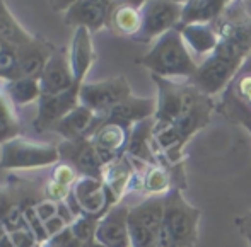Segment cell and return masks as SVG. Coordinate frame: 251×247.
<instances>
[{"label": "cell", "instance_id": "29", "mask_svg": "<svg viewBox=\"0 0 251 247\" xmlns=\"http://www.w3.org/2000/svg\"><path fill=\"white\" fill-rule=\"evenodd\" d=\"M227 89L243 104H246L251 109V56L245 62V65L239 68V72L236 73V77L227 86Z\"/></svg>", "mask_w": 251, "mask_h": 247}, {"label": "cell", "instance_id": "7", "mask_svg": "<svg viewBox=\"0 0 251 247\" xmlns=\"http://www.w3.org/2000/svg\"><path fill=\"white\" fill-rule=\"evenodd\" d=\"M130 96H132V89H130L128 80L123 75L100 80V82H86L79 90L80 104L102 118L116 104H120Z\"/></svg>", "mask_w": 251, "mask_h": 247}, {"label": "cell", "instance_id": "23", "mask_svg": "<svg viewBox=\"0 0 251 247\" xmlns=\"http://www.w3.org/2000/svg\"><path fill=\"white\" fill-rule=\"evenodd\" d=\"M128 218L157 235L164 224V196H151L132 206Z\"/></svg>", "mask_w": 251, "mask_h": 247}, {"label": "cell", "instance_id": "25", "mask_svg": "<svg viewBox=\"0 0 251 247\" xmlns=\"http://www.w3.org/2000/svg\"><path fill=\"white\" fill-rule=\"evenodd\" d=\"M173 171H169L166 165L154 164L147 165L146 172L140 178V189L146 195L151 196H166L171 191L173 186Z\"/></svg>", "mask_w": 251, "mask_h": 247}, {"label": "cell", "instance_id": "24", "mask_svg": "<svg viewBox=\"0 0 251 247\" xmlns=\"http://www.w3.org/2000/svg\"><path fill=\"white\" fill-rule=\"evenodd\" d=\"M33 38V34L27 33L19 24V21L14 17L5 0H0V40L5 41L12 48H21L29 43Z\"/></svg>", "mask_w": 251, "mask_h": 247}, {"label": "cell", "instance_id": "1", "mask_svg": "<svg viewBox=\"0 0 251 247\" xmlns=\"http://www.w3.org/2000/svg\"><path fill=\"white\" fill-rule=\"evenodd\" d=\"M214 26L219 33V45L203 63L217 75L232 80L251 56V17L245 0H232Z\"/></svg>", "mask_w": 251, "mask_h": 247}, {"label": "cell", "instance_id": "30", "mask_svg": "<svg viewBox=\"0 0 251 247\" xmlns=\"http://www.w3.org/2000/svg\"><path fill=\"white\" fill-rule=\"evenodd\" d=\"M98 222L100 220H96V218H93V217H87V215H84V213L77 215L75 220L69 225L74 241L82 246H87V244H91V242H94V239H96Z\"/></svg>", "mask_w": 251, "mask_h": 247}, {"label": "cell", "instance_id": "35", "mask_svg": "<svg viewBox=\"0 0 251 247\" xmlns=\"http://www.w3.org/2000/svg\"><path fill=\"white\" fill-rule=\"evenodd\" d=\"M45 228H47L48 235H50V241H51L55 235L62 234L65 228H69V224H67L62 217H58V215H56V217L50 218L48 222H45Z\"/></svg>", "mask_w": 251, "mask_h": 247}, {"label": "cell", "instance_id": "22", "mask_svg": "<svg viewBox=\"0 0 251 247\" xmlns=\"http://www.w3.org/2000/svg\"><path fill=\"white\" fill-rule=\"evenodd\" d=\"M176 29L181 33L188 49H192L199 58L205 60L219 45V33L214 24H178Z\"/></svg>", "mask_w": 251, "mask_h": 247}, {"label": "cell", "instance_id": "19", "mask_svg": "<svg viewBox=\"0 0 251 247\" xmlns=\"http://www.w3.org/2000/svg\"><path fill=\"white\" fill-rule=\"evenodd\" d=\"M55 46L40 36H34L24 46L17 48V58H19V77L26 79H38L45 70V65L55 51Z\"/></svg>", "mask_w": 251, "mask_h": 247}, {"label": "cell", "instance_id": "18", "mask_svg": "<svg viewBox=\"0 0 251 247\" xmlns=\"http://www.w3.org/2000/svg\"><path fill=\"white\" fill-rule=\"evenodd\" d=\"M147 0H111L108 27L120 36L135 38L142 27V5Z\"/></svg>", "mask_w": 251, "mask_h": 247}, {"label": "cell", "instance_id": "26", "mask_svg": "<svg viewBox=\"0 0 251 247\" xmlns=\"http://www.w3.org/2000/svg\"><path fill=\"white\" fill-rule=\"evenodd\" d=\"M3 92L16 106H27L38 102L41 97V87L38 79H26V77H17L9 82H3Z\"/></svg>", "mask_w": 251, "mask_h": 247}, {"label": "cell", "instance_id": "20", "mask_svg": "<svg viewBox=\"0 0 251 247\" xmlns=\"http://www.w3.org/2000/svg\"><path fill=\"white\" fill-rule=\"evenodd\" d=\"M155 109H157V101H155V99L135 97L132 94V96L126 97L125 101L116 104L109 112H106L104 121H113V123H118V125L132 128L133 125L144 121V119L154 118Z\"/></svg>", "mask_w": 251, "mask_h": 247}, {"label": "cell", "instance_id": "38", "mask_svg": "<svg viewBox=\"0 0 251 247\" xmlns=\"http://www.w3.org/2000/svg\"><path fill=\"white\" fill-rule=\"evenodd\" d=\"M14 203H16V201L12 200V195H10L9 189L0 186V220H2V217L9 211V208L12 206Z\"/></svg>", "mask_w": 251, "mask_h": 247}, {"label": "cell", "instance_id": "14", "mask_svg": "<svg viewBox=\"0 0 251 247\" xmlns=\"http://www.w3.org/2000/svg\"><path fill=\"white\" fill-rule=\"evenodd\" d=\"M102 116H98L89 108L79 104L70 112H67L56 125L51 126L50 132L58 133L63 136V140H80V138H91L96 128L102 123Z\"/></svg>", "mask_w": 251, "mask_h": 247}, {"label": "cell", "instance_id": "39", "mask_svg": "<svg viewBox=\"0 0 251 247\" xmlns=\"http://www.w3.org/2000/svg\"><path fill=\"white\" fill-rule=\"evenodd\" d=\"M75 2H77V0H50V5L53 7V10H58V12H67V10H69Z\"/></svg>", "mask_w": 251, "mask_h": 247}, {"label": "cell", "instance_id": "8", "mask_svg": "<svg viewBox=\"0 0 251 247\" xmlns=\"http://www.w3.org/2000/svg\"><path fill=\"white\" fill-rule=\"evenodd\" d=\"M70 198L74 200L80 213L96 218V220L104 217L109 208L115 204L104 182L100 178H91V176H80L77 179L75 184L72 186Z\"/></svg>", "mask_w": 251, "mask_h": 247}, {"label": "cell", "instance_id": "37", "mask_svg": "<svg viewBox=\"0 0 251 247\" xmlns=\"http://www.w3.org/2000/svg\"><path fill=\"white\" fill-rule=\"evenodd\" d=\"M155 247H179L178 242L171 237V234L168 232V228L162 225L161 230L157 234V241H155Z\"/></svg>", "mask_w": 251, "mask_h": 247}, {"label": "cell", "instance_id": "42", "mask_svg": "<svg viewBox=\"0 0 251 247\" xmlns=\"http://www.w3.org/2000/svg\"><path fill=\"white\" fill-rule=\"evenodd\" d=\"M250 247H251V242H250Z\"/></svg>", "mask_w": 251, "mask_h": 247}, {"label": "cell", "instance_id": "5", "mask_svg": "<svg viewBox=\"0 0 251 247\" xmlns=\"http://www.w3.org/2000/svg\"><path fill=\"white\" fill-rule=\"evenodd\" d=\"M0 167L2 169H41L53 167L60 162L58 145L34 142L17 136L0 145Z\"/></svg>", "mask_w": 251, "mask_h": 247}, {"label": "cell", "instance_id": "36", "mask_svg": "<svg viewBox=\"0 0 251 247\" xmlns=\"http://www.w3.org/2000/svg\"><path fill=\"white\" fill-rule=\"evenodd\" d=\"M236 227H238V230L241 232L243 237L248 239V242H251V211L246 215H243V217H238L234 220Z\"/></svg>", "mask_w": 251, "mask_h": 247}, {"label": "cell", "instance_id": "40", "mask_svg": "<svg viewBox=\"0 0 251 247\" xmlns=\"http://www.w3.org/2000/svg\"><path fill=\"white\" fill-rule=\"evenodd\" d=\"M169 2H175V3H181V5H185L188 0H169Z\"/></svg>", "mask_w": 251, "mask_h": 247}, {"label": "cell", "instance_id": "12", "mask_svg": "<svg viewBox=\"0 0 251 247\" xmlns=\"http://www.w3.org/2000/svg\"><path fill=\"white\" fill-rule=\"evenodd\" d=\"M80 104L79 101V89H70L62 94H41L38 101V114L33 126L36 132H47L51 130L53 125L60 121L67 112H70L74 108Z\"/></svg>", "mask_w": 251, "mask_h": 247}, {"label": "cell", "instance_id": "9", "mask_svg": "<svg viewBox=\"0 0 251 247\" xmlns=\"http://www.w3.org/2000/svg\"><path fill=\"white\" fill-rule=\"evenodd\" d=\"M60 160L69 162L70 165L77 169L80 176H91V178H100L104 169L100 152L91 138L80 140H63L58 145Z\"/></svg>", "mask_w": 251, "mask_h": 247}, {"label": "cell", "instance_id": "13", "mask_svg": "<svg viewBox=\"0 0 251 247\" xmlns=\"http://www.w3.org/2000/svg\"><path fill=\"white\" fill-rule=\"evenodd\" d=\"M109 9L111 0H77L72 7L65 12L67 26L72 27H86L91 33L108 27Z\"/></svg>", "mask_w": 251, "mask_h": 247}, {"label": "cell", "instance_id": "27", "mask_svg": "<svg viewBox=\"0 0 251 247\" xmlns=\"http://www.w3.org/2000/svg\"><path fill=\"white\" fill-rule=\"evenodd\" d=\"M21 132V121L16 112V104L7 97L0 87V145L17 138Z\"/></svg>", "mask_w": 251, "mask_h": 247}, {"label": "cell", "instance_id": "34", "mask_svg": "<svg viewBox=\"0 0 251 247\" xmlns=\"http://www.w3.org/2000/svg\"><path fill=\"white\" fill-rule=\"evenodd\" d=\"M36 211L43 222H48L50 218L58 215V201L51 200H41L36 203Z\"/></svg>", "mask_w": 251, "mask_h": 247}, {"label": "cell", "instance_id": "4", "mask_svg": "<svg viewBox=\"0 0 251 247\" xmlns=\"http://www.w3.org/2000/svg\"><path fill=\"white\" fill-rule=\"evenodd\" d=\"M200 210L186 201L181 188H173L164 196V227L179 247H193L199 241Z\"/></svg>", "mask_w": 251, "mask_h": 247}, {"label": "cell", "instance_id": "6", "mask_svg": "<svg viewBox=\"0 0 251 247\" xmlns=\"http://www.w3.org/2000/svg\"><path fill=\"white\" fill-rule=\"evenodd\" d=\"M183 5L169 0H147L142 5V27L133 41L151 43L181 22Z\"/></svg>", "mask_w": 251, "mask_h": 247}, {"label": "cell", "instance_id": "11", "mask_svg": "<svg viewBox=\"0 0 251 247\" xmlns=\"http://www.w3.org/2000/svg\"><path fill=\"white\" fill-rule=\"evenodd\" d=\"M130 206L123 201L113 204L104 217L100 218L94 241L106 247H130L128 235Z\"/></svg>", "mask_w": 251, "mask_h": 247}, {"label": "cell", "instance_id": "21", "mask_svg": "<svg viewBox=\"0 0 251 247\" xmlns=\"http://www.w3.org/2000/svg\"><path fill=\"white\" fill-rule=\"evenodd\" d=\"M125 154L146 165L161 164L157 160V152L154 145V118L144 119L132 126Z\"/></svg>", "mask_w": 251, "mask_h": 247}, {"label": "cell", "instance_id": "31", "mask_svg": "<svg viewBox=\"0 0 251 247\" xmlns=\"http://www.w3.org/2000/svg\"><path fill=\"white\" fill-rule=\"evenodd\" d=\"M80 178V174L77 172V169L74 165H70L69 162H58V164L53 165V171H51V179L63 186H69L72 188L75 184V181Z\"/></svg>", "mask_w": 251, "mask_h": 247}, {"label": "cell", "instance_id": "32", "mask_svg": "<svg viewBox=\"0 0 251 247\" xmlns=\"http://www.w3.org/2000/svg\"><path fill=\"white\" fill-rule=\"evenodd\" d=\"M12 247H41L40 241L33 235V232L29 228H23V230H14L7 234Z\"/></svg>", "mask_w": 251, "mask_h": 247}, {"label": "cell", "instance_id": "16", "mask_svg": "<svg viewBox=\"0 0 251 247\" xmlns=\"http://www.w3.org/2000/svg\"><path fill=\"white\" fill-rule=\"evenodd\" d=\"M130 130L132 128H128V126L118 125V123L113 121H104V119L96 128L91 140L96 145L104 165L120 158L122 155H125Z\"/></svg>", "mask_w": 251, "mask_h": 247}, {"label": "cell", "instance_id": "10", "mask_svg": "<svg viewBox=\"0 0 251 247\" xmlns=\"http://www.w3.org/2000/svg\"><path fill=\"white\" fill-rule=\"evenodd\" d=\"M40 87L41 94H48V96L67 92L75 87L72 65H70L69 58V48H56L53 51L40 77Z\"/></svg>", "mask_w": 251, "mask_h": 247}, {"label": "cell", "instance_id": "15", "mask_svg": "<svg viewBox=\"0 0 251 247\" xmlns=\"http://www.w3.org/2000/svg\"><path fill=\"white\" fill-rule=\"evenodd\" d=\"M69 58H70V65H72L75 87L80 89L86 84L87 73L93 68L94 62H96L93 33L89 29L77 27L74 31L72 41H70V46H69Z\"/></svg>", "mask_w": 251, "mask_h": 247}, {"label": "cell", "instance_id": "17", "mask_svg": "<svg viewBox=\"0 0 251 247\" xmlns=\"http://www.w3.org/2000/svg\"><path fill=\"white\" fill-rule=\"evenodd\" d=\"M101 181L104 182L106 189L109 191L115 204L120 203L123 200V196L132 189V186L137 181L135 162L126 154L122 155L120 158H116V160L104 165L101 174Z\"/></svg>", "mask_w": 251, "mask_h": 247}, {"label": "cell", "instance_id": "2", "mask_svg": "<svg viewBox=\"0 0 251 247\" xmlns=\"http://www.w3.org/2000/svg\"><path fill=\"white\" fill-rule=\"evenodd\" d=\"M137 63L151 70L152 75L164 79L190 80L199 70V63L193 60L181 33L176 27L157 38L151 51L137 60Z\"/></svg>", "mask_w": 251, "mask_h": 247}, {"label": "cell", "instance_id": "33", "mask_svg": "<svg viewBox=\"0 0 251 247\" xmlns=\"http://www.w3.org/2000/svg\"><path fill=\"white\" fill-rule=\"evenodd\" d=\"M70 193H72V188L60 184V182L53 181V179H50L47 182V186L43 188L45 200H51V201H65L70 196Z\"/></svg>", "mask_w": 251, "mask_h": 247}, {"label": "cell", "instance_id": "41", "mask_svg": "<svg viewBox=\"0 0 251 247\" xmlns=\"http://www.w3.org/2000/svg\"><path fill=\"white\" fill-rule=\"evenodd\" d=\"M65 247H74V246H65Z\"/></svg>", "mask_w": 251, "mask_h": 247}, {"label": "cell", "instance_id": "3", "mask_svg": "<svg viewBox=\"0 0 251 247\" xmlns=\"http://www.w3.org/2000/svg\"><path fill=\"white\" fill-rule=\"evenodd\" d=\"M152 80L157 86V109H155L154 123L159 126L171 125L178 116H181L186 109L193 108L207 94L200 92L195 86L186 80L179 84L173 79L152 75Z\"/></svg>", "mask_w": 251, "mask_h": 247}, {"label": "cell", "instance_id": "28", "mask_svg": "<svg viewBox=\"0 0 251 247\" xmlns=\"http://www.w3.org/2000/svg\"><path fill=\"white\" fill-rule=\"evenodd\" d=\"M221 111L226 118L231 123H236V125H241L245 130H248L251 135V109L246 104H243L234 94L229 89H226L222 92V99H221Z\"/></svg>", "mask_w": 251, "mask_h": 247}]
</instances>
